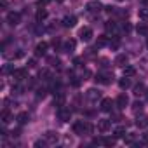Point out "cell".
Returning <instances> with one entry per match:
<instances>
[{
	"label": "cell",
	"mask_w": 148,
	"mask_h": 148,
	"mask_svg": "<svg viewBox=\"0 0 148 148\" xmlns=\"http://www.w3.org/2000/svg\"><path fill=\"white\" fill-rule=\"evenodd\" d=\"M94 127L89 124V122H84V120H79L73 124V132L79 134V136H84V134H92Z\"/></svg>",
	"instance_id": "6da1fadb"
},
{
	"label": "cell",
	"mask_w": 148,
	"mask_h": 148,
	"mask_svg": "<svg viewBox=\"0 0 148 148\" xmlns=\"http://www.w3.org/2000/svg\"><path fill=\"white\" fill-rule=\"evenodd\" d=\"M58 119H59L61 122H70V119H71V112H70V108L59 106V108H58Z\"/></svg>",
	"instance_id": "7a4b0ae2"
},
{
	"label": "cell",
	"mask_w": 148,
	"mask_h": 148,
	"mask_svg": "<svg viewBox=\"0 0 148 148\" xmlns=\"http://www.w3.org/2000/svg\"><path fill=\"white\" fill-rule=\"evenodd\" d=\"M86 9H87L89 12H99V11L103 9V5H101L99 0H91V2H87Z\"/></svg>",
	"instance_id": "3957f363"
},
{
	"label": "cell",
	"mask_w": 148,
	"mask_h": 148,
	"mask_svg": "<svg viewBox=\"0 0 148 148\" xmlns=\"http://www.w3.org/2000/svg\"><path fill=\"white\" fill-rule=\"evenodd\" d=\"M26 75H28V71H26V68H16L14 71H12V79L14 80H23V79H26Z\"/></svg>",
	"instance_id": "277c9868"
},
{
	"label": "cell",
	"mask_w": 148,
	"mask_h": 148,
	"mask_svg": "<svg viewBox=\"0 0 148 148\" xmlns=\"http://www.w3.org/2000/svg\"><path fill=\"white\" fill-rule=\"evenodd\" d=\"M79 37H80L82 42H91V38H92V30H91V28H82V30L79 32Z\"/></svg>",
	"instance_id": "5b68a950"
},
{
	"label": "cell",
	"mask_w": 148,
	"mask_h": 148,
	"mask_svg": "<svg viewBox=\"0 0 148 148\" xmlns=\"http://www.w3.org/2000/svg\"><path fill=\"white\" fill-rule=\"evenodd\" d=\"M75 45H77V42L73 40V38L66 40V42L63 44V52H66V54H71L73 51H75Z\"/></svg>",
	"instance_id": "8992f818"
},
{
	"label": "cell",
	"mask_w": 148,
	"mask_h": 148,
	"mask_svg": "<svg viewBox=\"0 0 148 148\" xmlns=\"http://www.w3.org/2000/svg\"><path fill=\"white\" fill-rule=\"evenodd\" d=\"M47 49H49V44H47V42L37 44V47H35V56H45V54H47Z\"/></svg>",
	"instance_id": "52a82bcc"
},
{
	"label": "cell",
	"mask_w": 148,
	"mask_h": 148,
	"mask_svg": "<svg viewBox=\"0 0 148 148\" xmlns=\"http://www.w3.org/2000/svg\"><path fill=\"white\" fill-rule=\"evenodd\" d=\"M110 127H112V120H108V119H99V120H98V129H99L101 132L110 131Z\"/></svg>",
	"instance_id": "ba28073f"
},
{
	"label": "cell",
	"mask_w": 148,
	"mask_h": 148,
	"mask_svg": "<svg viewBox=\"0 0 148 148\" xmlns=\"http://www.w3.org/2000/svg\"><path fill=\"white\" fill-rule=\"evenodd\" d=\"M19 19H21V14H19V12H9V14H7V23H9L11 26H16V25L19 23Z\"/></svg>",
	"instance_id": "9c48e42d"
},
{
	"label": "cell",
	"mask_w": 148,
	"mask_h": 148,
	"mask_svg": "<svg viewBox=\"0 0 148 148\" xmlns=\"http://www.w3.org/2000/svg\"><path fill=\"white\" fill-rule=\"evenodd\" d=\"M112 79H113L112 75H105V73H98V75L94 77V80H96L98 84H105V86H106V84H110V82H112Z\"/></svg>",
	"instance_id": "30bf717a"
},
{
	"label": "cell",
	"mask_w": 148,
	"mask_h": 148,
	"mask_svg": "<svg viewBox=\"0 0 148 148\" xmlns=\"http://www.w3.org/2000/svg\"><path fill=\"white\" fill-rule=\"evenodd\" d=\"M77 25V18L75 16H64L63 18V26L64 28H73Z\"/></svg>",
	"instance_id": "8fae6325"
},
{
	"label": "cell",
	"mask_w": 148,
	"mask_h": 148,
	"mask_svg": "<svg viewBox=\"0 0 148 148\" xmlns=\"http://www.w3.org/2000/svg\"><path fill=\"white\" fill-rule=\"evenodd\" d=\"M44 139L47 141V145H56V141H58V132L49 131V132H45V134H44Z\"/></svg>",
	"instance_id": "7c38bea8"
},
{
	"label": "cell",
	"mask_w": 148,
	"mask_h": 148,
	"mask_svg": "<svg viewBox=\"0 0 148 148\" xmlns=\"http://www.w3.org/2000/svg\"><path fill=\"white\" fill-rule=\"evenodd\" d=\"M105 28H106V32H108L110 35L117 37V33H119V26H117V23H112V21H108V23L105 25Z\"/></svg>",
	"instance_id": "4fadbf2b"
},
{
	"label": "cell",
	"mask_w": 148,
	"mask_h": 148,
	"mask_svg": "<svg viewBox=\"0 0 148 148\" xmlns=\"http://www.w3.org/2000/svg\"><path fill=\"white\" fill-rule=\"evenodd\" d=\"M99 98H101V92L98 89H89L87 91V99L89 101H98Z\"/></svg>",
	"instance_id": "5bb4252c"
},
{
	"label": "cell",
	"mask_w": 148,
	"mask_h": 148,
	"mask_svg": "<svg viewBox=\"0 0 148 148\" xmlns=\"http://www.w3.org/2000/svg\"><path fill=\"white\" fill-rule=\"evenodd\" d=\"M127 105H129L127 94H119V98H117V106H119V108H125Z\"/></svg>",
	"instance_id": "9a60e30c"
},
{
	"label": "cell",
	"mask_w": 148,
	"mask_h": 148,
	"mask_svg": "<svg viewBox=\"0 0 148 148\" xmlns=\"http://www.w3.org/2000/svg\"><path fill=\"white\" fill-rule=\"evenodd\" d=\"M112 108H113V101L110 98H105L101 101V112H112Z\"/></svg>",
	"instance_id": "2e32d148"
},
{
	"label": "cell",
	"mask_w": 148,
	"mask_h": 148,
	"mask_svg": "<svg viewBox=\"0 0 148 148\" xmlns=\"http://www.w3.org/2000/svg\"><path fill=\"white\" fill-rule=\"evenodd\" d=\"M127 61H129L127 54H119V56L115 58V64H117V66H122V68L127 64Z\"/></svg>",
	"instance_id": "e0dca14e"
},
{
	"label": "cell",
	"mask_w": 148,
	"mask_h": 148,
	"mask_svg": "<svg viewBox=\"0 0 148 148\" xmlns=\"http://www.w3.org/2000/svg\"><path fill=\"white\" fill-rule=\"evenodd\" d=\"M11 119H12V115H11V112H9V110H4V112H2V115H0V120H2V124H9V122H11Z\"/></svg>",
	"instance_id": "ac0fdd59"
},
{
	"label": "cell",
	"mask_w": 148,
	"mask_h": 148,
	"mask_svg": "<svg viewBox=\"0 0 148 148\" xmlns=\"http://www.w3.org/2000/svg\"><path fill=\"white\" fill-rule=\"evenodd\" d=\"M136 73V68L134 66H131V64H125L124 66V77H132Z\"/></svg>",
	"instance_id": "d6986e66"
},
{
	"label": "cell",
	"mask_w": 148,
	"mask_h": 148,
	"mask_svg": "<svg viewBox=\"0 0 148 148\" xmlns=\"http://www.w3.org/2000/svg\"><path fill=\"white\" fill-rule=\"evenodd\" d=\"M119 87H120L122 91H125V89H129V87H131V80H129L127 77H124V79H120V80H119Z\"/></svg>",
	"instance_id": "ffe728a7"
},
{
	"label": "cell",
	"mask_w": 148,
	"mask_h": 148,
	"mask_svg": "<svg viewBox=\"0 0 148 148\" xmlns=\"http://www.w3.org/2000/svg\"><path fill=\"white\" fill-rule=\"evenodd\" d=\"M108 44H110V40H108V37H106V35L98 37V42H96V45H98V47H103V45H108Z\"/></svg>",
	"instance_id": "44dd1931"
},
{
	"label": "cell",
	"mask_w": 148,
	"mask_h": 148,
	"mask_svg": "<svg viewBox=\"0 0 148 148\" xmlns=\"http://www.w3.org/2000/svg\"><path fill=\"white\" fill-rule=\"evenodd\" d=\"M28 120H30V115H28L26 112H21V113L18 115V122H19L21 125H23V124H26Z\"/></svg>",
	"instance_id": "7402d4cb"
},
{
	"label": "cell",
	"mask_w": 148,
	"mask_h": 148,
	"mask_svg": "<svg viewBox=\"0 0 148 148\" xmlns=\"http://www.w3.org/2000/svg\"><path fill=\"white\" fill-rule=\"evenodd\" d=\"M113 134H115V138H124L127 132H125V127H122V125H119V127H115V131H113Z\"/></svg>",
	"instance_id": "603a6c76"
},
{
	"label": "cell",
	"mask_w": 148,
	"mask_h": 148,
	"mask_svg": "<svg viewBox=\"0 0 148 148\" xmlns=\"http://www.w3.org/2000/svg\"><path fill=\"white\" fill-rule=\"evenodd\" d=\"M136 32H138L139 35H148V26H146L145 23H139V25L136 26Z\"/></svg>",
	"instance_id": "cb8c5ba5"
},
{
	"label": "cell",
	"mask_w": 148,
	"mask_h": 148,
	"mask_svg": "<svg viewBox=\"0 0 148 148\" xmlns=\"http://www.w3.org/2000/svg\"><path fill=\"white\" fill-rule=\"evenodd\" d=\"M63 103H64V94H61V92H58V96L54 98V105L59 108V106H63Z\"/></svg>",
	"instance_id": "d4e9b609"
},
{
	"label": "cell",
	"mask_w": 148,
	"mask_h": 148,
	"mask_svg": "<svg viewBox=\"0 0 148 148\" xmlns=\"http://www.w3.org/2000/svg\"><path fill=\"white\" fill-rule=\"evenodd\" d=\"M45 18H47V11H45V9H38V11H37V21L40 23V21H44Z\"/></svg>",
	"instance_id": "484cf974"
},
{
	"label": "cell",
	"mask_w": 148,
	"mask_h": 148,
	"mask_svg": "<svg viewBox=\"0 0 148 148\" xmlns=\"http://www.w3.org/2000/svg\"><path fill=\"white\" fill-rule=\"evenodd\" d=\"M136 125H138V127L148 125V119H146V117H138V119H136Z\"/></svg>",
	"instance_id": "4316f807"
},
{
	"label": "cell",
	"mask_w": 148,
	"mask_h": 148,
	"mask_svg": "<svg viewBox=\"0 0 148 148\" xmlns=\"http://www.w3.org/2000/svg\"><path fill=\"white\" fill-rule=\"evenodd\" d=\"M132 112H134V113H141V112H143V103H141V101H136V103L132 105Z\"/></svg>",
	"instance_id": "83f0119b"
},
{
	"label": "cell",
	"mask_w": 148,
	"mask_h": 148,
	"mask_svg": "<svg viewBox=\"0 0 148 148\" xmlns=\"http://www.w3.org/2000/svg\"><path fill=\"white\" fill-rule=\"evenodd\" d=\"M138 16H139V19L148 21V9H139L138 11Z\"/></svg>",
	"instance_id": "f1b7e54d"
},
{
	"label": "cell",
	"mask_w": 148,
	"mask_h": 148,
	"mask_svg": "<svg viewBox=\"0 0 148 148\" xmlns=\"http://www.w3.org/2000/svg\"><path fill=\"white\" fill-rule=\"evenodd\" d=\"M134 94H136V96H141V94H145V86H143V84H138V86L134 87Z\"/></svg>",
	"instance_id": "f546056e"
},
{
	"label": "cell",
	"mask_w": 148,
	"mask_h": 148,
	"mask_svg": "<svg viewBox=\"0 0 148 148\" xmlns=\"http://www.w3.org/2000/svg\"><path fill=\"white\" fill-rule=\"evenodd\" d=\"M103 145H106V146H113V145H115V138H103Z\"/></svg>",
	"instance_id": "4dcf8cb0"
},
{
	"label": "cell",
	"mask_w": 148,
	"mask_h": 148,
	"mask_svg": "<svg viewBox=\"0 0 148 148\" xmlns=\"http://www.w3.org/2000/svg\"><path fill=\"white\" fill-rule=\"evenodd\" d=\"M49 63H51L52 66H59V64H61V61H59L58 58H49Z\"/></svg>",
	"instance_id": "1f68e13d"
},
{
	"label": "cell",
	"mask_w": 148,
	"mask_h": 148,
	"mask_svg": "<svg viewBox=\"0 0 148 148\" xmlns=\"http://www.w3.org/2000/svg\"><path fill=\"white\" fill-rule=\"evenodd\" d=\"M124 139H125V143H127V145H134V136H131V134H129V136H124Z\"/></svg>",
	"instance_id": "d6a6232c"
},
{
	"label": "cell",
	"mask_w": 148,
	"mask_h": 148,
	"mask_svg": "<svg viewBox=\"0 0 148 148\" xmlns=\"http://www.w3.org/2000/svg\"><path fill=\"white\" fill-rule=\"evenodd\" d=\"M12 71H14V66H12V64L4 66V73H12Z\"/></svg>",
	"instance_id": "836d02e7"
},
{
	"label": "cell",
	"mask_w": 148,
	"mask_h": 148,
	"mask_svg": "<svg viewBox=\"0 0 148 148\" xmlns=\"http://www.w3.org/2000/svg\"><path fill=\"white\" fill-rule=\"evenodd\" d=\"M141 141H143V145H148V132L141 134Z\"/></svg>",
	"instance_id": "e575fe53"
},
{
	"label": "cell",
	"mask_w": 148,
	"mask_h": 148,
	"mask_svg": "<svg viewBox=\"0 0 148 148\" xmlns=\"http://www.w3.org/2000/svg\"><path fill=\"white\" fill-rule=\"evenodd\" d=\"M105 11H106L108 14H112V12H115V11H117V7H112V5H106V7H105Z\"/></svg>",
	"instance_id": "d590c367"
},
{
	"label": "cell",
	"mask_w": 148,
	"mask_h": 148,
	"mask_svg": "<svg viewBox=\"0 0 148 148\" xmlns=\"http://www.w3.org/2000/svg\"><path fill=\"white\" fill-rule=\"evenodd\" d=\"M21 91H23V87H21V86H16V87H12V92H16V94H21Z\"/></svg>",
	"instance_id": "8d00e7d4"
},
{
	"label": "cell",
	"mask_w": 148,
	"mask_h": 148,
	"mask_svg": "<svg viewBox=\"0 0 148 148\" xmlns=\"http://www.w3.org/2000/svg\"><path fill=\"white\" fill-rule=\"evenodd\" d=\"M35 66H37V61L35 59H30L28 61V68H35Z\"/></svg>",
	"instance_id": "74e56055"
},
{
	"label": "cell",
	"mask_w": 148,
	"mask_h": 148,
	"mask_svg": "<svg viewBox=\"0 0 148 148\" xmlns=\"http://www.w3.org/2000/svg\"><path fill=\"white\" fill-rule=\"evenodd\" d=\"M122 30H124L125 33H127V32H131V25H129V23H125V25L122 26Z\"/></svg>",
	"instance_id": "f35d334b"
},
{
	"label": "cell",
	"mask_w": 148,
	"mask_h": 148,
	"mask_svg": "<svg viewBox=\"0 0 148 148\" xmlns=\"http://www.w3.org/2000/svg\"><path fill=\"white\" fill-rule=\"evenodd\" d=\"M51 0H38V5H47Z\"/></svg>",
	"instance_id": "ab89813d"
},
{
	"label": "cell",
	"mask_w": 148,
	"mask_h": 148,
	"mask_svg": "<svg viewBox=\"0 0 148 148\" xmlns=\"http://www.w3.org/2000/svg\"><path fill=\"white\" fill-rule=\"evenodd\" d=\"M73 63H75V66H80V63H82V58H77L75 61H73Z\"/></svg>",
	"instance_id": "60d3db41"
},
{
	"label": "cell",
	"mask_w": 148,
	"mask_h": 148,
	"mask_svg": "<svg viewBox=\"0 0 148 148\" xmlns=\"http://www.w3.org/2000/svg\"><path fill=\"white\" fill-rule=\"evenodd\" d=\"M37 96H38V98H44V96H45V91H44V89H42V91H38V94H37Z\"/></svg>",
	"instance_id": "b9f144b4"
},
{
	"label": "cell",
	"mask_w": 148,
	"mask_h": 148,
	"mask_svg": "<svg viewBox=\"0 0 148 148\" xmlns=\"http://www.w3.org/2000/svg\"><path fill=\"white\" fill-rule=\"evenodd\" d=\"M143 2H145V5H148V0H143Z\"/></svg>",
	"instance_id": "7bdbcfd3"
},
{
	"label": "cell",
	"mask_w": 148,
	"mask_h": 148,
	"mask_svg": "<svg viewBox=\"0 0 148 148\" xmlns=\"http://www.w3.org/2000/svg\"><path fill=\"white\" fill-rule=\"evenodd\" d=\"M56 2H64V0H56Z\"/></svg>",
	"instance_id": "ee69618b"
},
{
	"label": "cell",
	"mask_w": 148,
	"mask_h": 148,
	"mask_svg": "<svg viewBox=\"0 0 148 148\" xmlns=\"http://www.w3.org/2000/svg\"><path fill=\"white\" fill-rule=\"evenodd\" d=\"M119 2H124V0H119Z\"/></svg>",
	"instance_id": "f6af8a7d"
}]
</instances>
